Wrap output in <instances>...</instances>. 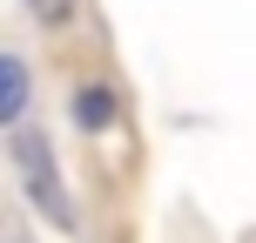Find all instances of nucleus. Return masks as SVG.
I'll return each instance as SVG.
<instances>
[{
    "mask_svg": "<svg viewBox=\"0 0 256 243\" xmlns=\"http://www.w3.org/2000/svg\"><path fill=\"white\" fill-rule=\"evenodd\" d=\"M7 169H14V189L34 203V216H48L54 230L74 236L81 216H74V196H68V176H61V155H54V135L34 122H14L7 128Z\"/></svg>",
    "mask_w": 256,
    "mask_h": 243,
    "instance_id": "f257e3e1",
    "label": "nucleus"
},
{
    "mask_svg": "<svg viewBox=\"0 0 256 243\" xmlns=\"http://www.w3.org/2000/svg\"><path fill=\"white\" fill-rule=\"evenodd\" d=\"M68 115H74L81 135L102 142V135H115V128L128 122V95H122L108 75H88V81H74V88H68Z\"/></svg>",
    "mask_w": 256,
    "mask_h": 243,
    "instance_id": "f03ea898",
    "label": "nucleus"
},
{
    "mask_svg": "<svg viewBox=\"0 0 256 243\" xmlns=\"http://www.w3.org/2000/svg\"><path fill=\"white\" fill-rule=\"evenodd\" d=\"M0 75H7V95H0V122H27V54L20 48H0Z\"/></svg>",
    "mask_w": 256,
    "mask_h": 243,
    "instance_id": "7ed1b4c3",
    "label": "nucleus"
},
{
    "mask_svg": "<svg viewBox=\"0 0 256 243\" xmlns=\"http://www.w3.org/2000/svg\"><path fill=\"white\" fill-rule=\"evenodd\" d=\"M20 14L40 27V34H68L81 21V0H20Z\"/></svg>",
    "mask_w": 256,
    "mask_h": 243,
    "instance_id": "20e7f679",
    "label": "nucleus"
},
{
    "mask_svg": "<svg viewBox=\"0 0 256 243\" xmlns=\"http://www.w3.org/2000/svg\"><path fill=\"white\" fill-rule=\"evenodd\" d=\"M14 243H27V236H14Z\"/></svg>",
    "mask_w": 256,
    "mask_h": 243,
    "instance_id": "39448f33",
    "label": "nucleus"
}]
</instances>
